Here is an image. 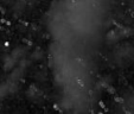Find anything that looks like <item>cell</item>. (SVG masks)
I'll return each mask as SVG.
<instances>
[{
    "label": "cell",
    "instance_id": "1",
    "mask_svg": "<svg viewBox=\"0 0 134 114\" xmlns=\"http://www.w3.org/2000/svg\"><path fill=\"white\" fill-rule=\"evenodd\" d=\"M6 94V86H0V100L5 96Z\"/></svg>",
    "mask_w": 134,
    "mask_h": 114
}]
</instances>
